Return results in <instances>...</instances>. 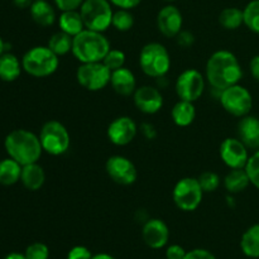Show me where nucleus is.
I'll list each match as a JSON object with an SVG mask.
<instances>
[{"label": "nucleus", "instance_id": "nucleus-1", "mask_svg": "<svg viewBox=\"0 0 259 259\" xmlns=\"http://www.w3.org/2000/svg\"><path fill=\"white\" fill-rule=\"evenodd\" d=\"M243 70L239 60L228 50H219L212 53L205 67V78L212 89L223 91L239 83Z\"/></svg>", "mask_w": 259, "mask_h": 259}, {"label": "nucleus", "instance_id": "nucleus-2", "mask_svg": "<svg viewBox=\"0 0 259 259\" xmlns=\"http://www.w3.org/2000/svg\"><path fill=\"white\" fill-rule=\"evenodd\" d=\"M4 147L8 156L22 166L38 162L43 152L39 137L27 129L10 132L5 138Z\"/></svg>", "mask_w": 259, "mask_h": 259}, {"label": "nucleus", "instance_id": "nucleus-3", "mask_svg": "<svg viewBox=\"0 0 259 259\" xmlns=\"http://www.w3.org/2000/svg\"><path fill=\"white\" fill-rule=\"evenodd\" d=\"M110 50L108 38L101 32L83 29L72 38V53L81 63L103 62L104 57Z\"/></svg>", "mask_w": 259, "mask_h": 259}, {"label": "nucleus", "instance_id": "nucleus-4", "mask_svg": "<svg viewBox=\"0 0 259 259\" xmlns=\"http://www.w3.org/2000/svg\"><path fill=\"white\" fill-rule=\"evenodd\" d=\"M60 58L48 46H37L25 52L22 58L23 70L33 77H47L57 71Z\"/></svg>", "mask_w": 259, "mask_h": 259}, {"label": "nucleus", "instance_id": "nucleus-5", "mask_svg": "<svg viewBox=\"0 0 259 259\" xmlns=\"http://www.w3.org/2000/svg\"><path fill=\"white\" fill-rule=\"evenodd\" d=\"M139 66L149 77H164L171 68V56L161 43H147L139 53Z\"/></svg>", "mask_w": 259, "mask_h": 259}, {"label": "nucleus", "instance_id": "nucleus-6", "mask_svg": "<svg viewBox=\"0 0 259 259\" xmlns=\"http://www.w3.org/2000/svg\"><path fill=\"white\" fill-rule=\"evenodd\" d=\"M86 29L104 33L111 25L113 9L109 0H85L80 8Z\"/></svg>", "mask_w": 259, "mask_h": 259}, {"label": "nucleus", "instance_id": "nucleus-7", "mask_svg": "<svg viewBox=\"0 0 259 259\" xmlns=\"http://www.w3.org/2000/svg\"><path fill=\"white\" fill-rule=\"evenodd\" d=\"M39 141L46 153L51 156H62L70 148V133L62 123L50 120L43 124L39 133Z\"/></svg>", "mask_w": 259, "mask_h": 259}, {"label": "nucleus", "instance_id": "nucleus-8", "mask_svg": "<svg viewBox=\"0 0 259 259\" xmlns=\"http://www.w3.org/2000/svg\"><path fill=\"white\" fill-rule=\"evenodd\" d=\"M204 194L199 180L194 177H184L175 185L172 199L180 210L189 212L195 211L200 206Z\"/></svg>", "mask_w": 259, "mask_h": 259}, {"label": "nucleus", "instance_id": "nucleus-9", "mask_svg": "<svg viewBox=\"0 0 259 259\" xmlns=\"http://www.w3.org/2000/svg\"><path fill=\"white\" fill-rule=\"evenodd\" d=\"M219 99L225 111L237 118L249 115L253 108L252 94L247 88L239 85V83L220 91Z\"/></svg>", "mask_w": 259, "mask_h": 259}, {"label": "nucleus", "instance_id": "nucleus-10", "mask_svg": "<svg viewBox=\"0 0 259 259\" xmlns=\"http://www.w3.org/2000/svg\"><path fill=\"white\" fill-rule=\"evenodd\" d=\"M111 71L103 62L81 63L76 71L77 82L89 91H100L110 83Z\"/></svg>", "mask_w": 259, "mask_h": 259}, {"label": "nucleus", "instance_id": "nucleus-11", "mask_svg": "<svg viewBox=\"0 0 259 259\" xmlns=\"http://www.w3.org/2000/svg\"><path fill=\"white\" fill-rule=\"evenodd\" d=\"M205 76L196 68L182 71L175 82V90L180 100L195 103L205 91Z\"/></svg>", "mask_w": 259, "mask_h": 259}, {"label": "nucleus", "instance_id": "nucleus-12", "mask_svg": "<svg viewBox=\"0 0 259 259\" xmlns=\"http://www.w3.org/2000/svg\"><path fill=\"white\" fill-rule=\"evenodd\" d=\"M105 171L115 184L121 186L133 185L138 177V171L133 162L120 154L109 157L105 163Z\"/></svg>", "mask_w": 259, "mask_h": 259}, {"label": "nucleus", "instance_id": "nucleus-13", "mask_svg": "<svg viewBox=\"0 0 259 259\" xmlns=\"http://www.w3.org/2000/svg\"><path fill=\"white\" fill-rule=\"evenodd\" d=\"M220 158L232 168H245L249 159L248 147L239 138H227L220 144Z\"/></svg>", "mask_w": 259, "mask_h": 259}, {"label": "nucleus", "instance_id": "nucleus-14", "mask_svg": "<svg viewBox=\"0 0 259 259\" xmlns=\"http://www.w3.org/2000/svg\"><path fill=\"white\" fill-rule=\"evenodd\" d=\"M137 124L131 116H119V118L114 119L108 126L106 131V136L108 139L118 147L128 146L129 143L134 141L137 136Z\"/></svg>", "mask_w": 259, "mask_h": 259}, {"label": "nucleus", "instance_id": "nucleus-15", "mask_svg": "<svg viewBox=\"0 0 259 259\" xmlns=\"http://www.w3.org/2000/svg\"><path fill=\"white\" fill-rule=\"evenodd\" d=\"M134 104L137 109L147 115L158 113L163 106V96L157 88L151 85H144L137 88L133 94Z\"/></svg>", "mask_w": 259, "mask_h": 259}, {"label": "nucleus", "instance_id": "nucleus-16", "mask_svg": "<svg viewBox=\"0 0 259 259\" xmlns=\"http://www.w3.org/2000/svg\"><path fill=\"white\" fill-rule=\"evenodd\" d=\"M142 238L151 249H161L166 247L169 240V229L161 219H149L144 223Z\"/></svg>", "mask_w": 259, "mask_h": 259}, {"label": "nucleus", "instance_id": "nucleus-17", "mask_svg": "<svg viewBox=\"0 0 259 259\" xmlns=\"http://www.w3.org/2000/svg\"><path fill=\"white\" fill-rule=\"evenodd\" d=\"M182 13L175 5H166L157 14V27L164 37L176 38V35L182 30Z\"/></svg>", "mask_w": 259, "mask_h": 259}, {"label": "nucleus", "instance_id": "nucleus-18", "mask_svg": "<svg viewBox=\"0 0 259 259\" xmlns=\"http://www.w3.org/2000/svg\"><path fill=\"white\" fill-rule=\"evenodd\" d=\"M238 138L252 149H259V118L245 115L238 123Z\"/></svg>", "mask_w": 259, "mask_h": 259}, {"label": "nucleus", "instance_id": "nucleus-19", "mask_svg": "<svg viewBox=\"0 0 259 259\" xmlns=\"http://www.w3.org/2000/svg\"><path fill=\"white\" fill-rule=\"evenodd\" d=\"M110 85L116 94L121 96L133 95L137 90V80L129 68L121 67L111 72Z\"/></svg>", "mask_w": 259, "mask_h": 259}, {"label": "nucleus", "instance_id": "nucleus-20", "mask_svg": "<svg viewBox=\"0 0 259 259\" xmlns=\"http://www.w3.org/2000/svg\"><path fill=\"white\" fill-rule=\"evenodd\" d=\"M20 181L23 186L29 191H38L42 189L46 181L45 169L38 164V162L30 164H25L22 167V175H20Z\"/></svg>", "mask_w": 259, "mask_h": 259}, {"label": "nucleus", "instance_id": "nucleus-21", "mask_svg": "<svg viewBox=\"0 0 259 259\" xmlns=\"http://www.w3.org/2000/svg\"><path fill=\"white\" fill-rule=\"evenodd\" d=\"M29 12L32 19L40 27H50L56 22V12L47 0H34Z\"/></svg>", "mask_w": 259, "mask_h": 259}, {"label": "nucleus", "instance_id": "nucleus-22", "mask_svg": "<svg viewBox=\"0 0 259 259\" xmlns=\"http://www.w3.org/2000/svg\"><path fill=\"white\" fill-rule=\"evenodd\" d=\"M22 70V62L15 55L4 52L0 56V80L5 82H13L19 77Z\"/></svg>", "mask_w": 259, "mask_h": 259}, {"label": "nucleus", "instance_id": "nucleus-23", "mask_svg": "<svg viewBox=\"0 0 259 259\" xmlns=\"http://www.w3.org/2000/svg\"><path fill=\"white\" fill-rule=\"evenodd\" d=\"M171 116L177 126H189L196 118V109L194 103L186 100H179L171 110Z\"/></svg>", "mask_w": 259, "mask_h": 259}, {"label": "nucleus", "instance_id": "nucleus-24", "mask_svg": "<svg viewBox=\"0 0 259 259\" xmlns=\"http://www.w3.org/2000/svg\"><path fill=\"white\" fill-rule=\"evenodd\" d=\"M58 27H60V30L67 33L71 37H75L85 29L82 17L78 10H67V12L61 13L58 18Z\"/></svg>", "mask_w": 259, "mask_h": 259}, {"label": "nucleus", "instance_id": "nucleus-25", "mask_svg": "<svg viewBox=\"0 0 259 259\" xmlns=\"http://www.w3.org/2000/svg\"><path fill=\"white\" fill-rule=\"evenodd\" d=\"M250 185L245 168H232L224 177V187L229 194H240Z\"/></svg>", "mask_w": 259, "mask_h": 259}, {"label": "nucleus", "instance_id": "nucleus-26", "mask_svg": "<svg viewBox=\"0 0 259 259\" xmlns=\"http://www.w3.org/2000/svg\"><path fill=\"white\" fill-rule=\"evenodd\" d=\"M22 167V164H19L10 157L2 159L0 161V185L12 186V185L20 181Z\"/></svg>", "mask_w": 259, "mask_h": 259}, {"label": "nucleus", "instance_id": "nucleus-27", "mask_svg": "<svg viewBox=\"0 0 259 259\" xmlns=\"http://www.w3.org/2000/svg\"><path fill=\"white\" fill-rule=\"evenodd\" d=\"M240 249L248 258H259V224L245 230L240 239Z\"/></svg>", "mask_w": 259, "mask_h": 259}, {"label": "nucleus", "instance_id": "nucleus-28", "mask_svg": "<svg viewBox=\"0 0 259 259\" xmlns=\"http://www.w3.org/2000/svg\"><path fill=\"white\" fill-rule=\"evenodd\" d=\"M219 23L223 28L228 30H235L244 24V14L239 8H225L219 15Z\"/></svg>", "mask_w": 259, "mask_h": 259}, {"label": "nucleus", "instance_id": "nucleus-29", "mask_svg": "<svg viewBox=\"0 0 259 259\" xmlns=\"http://www.w3.org/2000/svg\"><path fill=\"white\" fill-rule=\"evenodd\" d=\"M72 38L73 37L68 35L67 33L60 30V32L52 34L47 46L53 53L60 57V56H65L72 51Z\"/></svg>", "mask_w": 259, "mask_h": 259}, {"label": "nucleus", "instance_id": "nucleus-30", "mask_svg": "<svg viewBox=\"0 0 259 259\" xmlns=\"http://www.w3.org/2000/svg\"><path fill=\"white\" fill-rule=\"evenodd\" d=\"M244 25L250 32L259 34V0H252L243 9Z\"/></svg>", "mask_w": 259, "mask_h": 259}, {"label": "nucleus", "instance_id": "nucleus-31", "mask_svg": "<svg viewBox=\"0 0 259 259\" xmlns=\"http://www.w3.org/2000/svg\"><path fill=\"white\" fill-rule=\"evenodd\" d=\"M111 25L119 32H128L134 25V17L128 9H118L114 12Z\"/></svg>", "mask_w": 259, "mask_h": 259}, {"label": "nucleus", "instance_id": "nucleus-32", "mask_svg": "<svg viewBox=\"0 0 259 259\" xmlns=\"http://www.w3.org/2000/svg\"><path fill=\"white\" fill-rule=\"evenodd\" d=\"M103 63L113 72V71L118 70V68L124 67L125 63V53L120 50H109L106 56L104 57Z\"/></svg>", "mask_w": 259, "mask_h": 259}, {"label": "nucleus", "instance_id": "nucleus-33", "mask_svg": "<svg viewBox=\"0 0 259 259\" xmlns=\"http://www.w3.org/2000/svg\"><path fill=\"white\" fill-rule=\"evenodd\" d=\"M199 182L201 185V189L204 192H214L219 189L220 186V177L219 175L212 171L202 172L199 176Z\"/></svg>", "mask_w": 259, "mask_h": 259}, {"label": "nucleus", "instance_id": "nucleus-34", "mask_svg": "<svg viewBox=\"0 0 259 259\" xmlns=\"http://www.w3.org/2000/svg\"><path fill=\"white\" fill-rule=\"evenodd\" d=\"M245 171L249 176L250 184L259 190V149H257L252 156H249Z\"/></svg>", "mask_w": 259, "mask_h": 259}, {"label": "nucleus", "instance_id": "nucleus-35", "mask_svg": "<svg viewBox=\"0 0 259 259\" xmlns=\"http://www.w3.org/2000/svg\"><path fill=\"white\" fill-rule=\"evenodd\" d=\"M27 259H48L50 258V249L45 243H33L28 245L24 253Z\"/></svg>", "mask_w": 259, "mask_h": 259}, {"label": "nucleus", "instance_id": "nucleus-36", "mask_svg": "<svg viewBox=\"0 0 259 259\" xmlns=\"http://www.w3.org/2000/svg\"><path fill=\"white\" fill-rule=\"evenodd\" d=\"M93 253L83 245H76L67 253V259H91Z\"/></svg>", "mask_w": 259, "mask_h": 259}, {"label": "nucleus", "instance_id": "nucleus-37", "mask_svg": "<svg viewBox=\"0 0 259 259\" xmlns=\"http://www.w3.org/2000/svg\"><path fill=\"white\" fill-rule=\"evenodd\" d=\"M85 0H55L56 7L61 12H67V10H77Z\"/></svg>", "mask_w": 259, "mask_h": 259}, {"label": "nucleus", "instance_id": "nucleus-38", "mask_svg": "<svg viewBox=\"0 0 259 259\" xmlns=\"http://www.w3.org/2000/svg\"><path fill=\"white\" fill-rule=\"evenodd\" d=\"M186 250L179 244H171L166 249V259H184Z\"/></svg>", "mask_w": 259, "mask_h": 259}, {"label": "nucleus", "instance_id": "nucleus-39", "mask_svg": "<svg viewBox=\"0 0 259 259\" xmlns=\"http://www.w3.org/2000/svg\"><path fill=\"white\" fill-rule=\"evenodd\" d=\"M184 259H217V258H215V255L212 254L210 250L197 248V249H192L190 250V252H187Z\"/></svg>", "mask_w": 259, "mask_h": 259}, {"label": "nucleus", "instance_id": "nucleus-40", "mask_svg": "<svg viewBox=\"0 0 259 259\" xmlns=\"http://www.w3.org/2000/svg\"><path fill=\"white\" fill-rule=\"evenodd\" d=\"M176 39L177 43L185 48L190 47V46L194 45L195 42L194 34H192L191 32H189V30H181V32L176 35Z\"/></svg>", "mask_w": 259, "mask_h": 259}, {"label": "nucleus", "instance_id": "nucleus-41", "mask_svg": "<svg viewBox=\"0 0 259 259\" xmlns=\"http://www.w3.org/2000/svg\"><path fill=\"white\" fill-rule=\"evenodd\" d=\"M113 5H115L119 9H133L141 4L142 0H109Z\"/></svg>", "mask_w": 259, "mask_h": 259}, {"label": "nucleus", "instance_id": "nucleus-42", "mask_svg": "<svg viewBox=\"0 0 259 259\" xmlns=\"http://www.w3.org/2000/svg\"><path fill=\"white\" fill-rule=\"evenodd\" d=\"M249 71L252 73L253 78L259 82V55L254 56L249 62Z\"/></svg>", "mask_w": 259, "mask_h": 259}, {"label": "nucleus", "instance_id": "nucleus-43", "mask_svg": "<svg viewBox=\"0 0 259 259\" xmlns=\"http://www.w3.org/2000/svg\"><path fill=\"white\" fill-rule=\"evenodd\" d=\"M142 133L144 134V137L148 139H153L156 137V129H154L153 125L148 123L142 124Z\"/></svg>", "mask_w": 259, "mask_h": 259}, {"label": "nucleus", "instance_id": "nucleus-44", "mask_svg": "<svg viewBox=\"0 0 259 259\" xmlns=\"http://www.w3.org/2000/svg\"><path fill=\"white\" fill-rule=\"evenodd\" d=\"M13 3L19 9H25V8H30V5L34 3V0H13Z\"/></svg>", "mask_w": 259, "mask_h": 259}, {"label": "nucleus", "instance_id": "nucleus-45", "mask_svg": "<svg viewBox=\"0 0 259 259\" xmlns=\"http://www.w3.org/2000/svg\"><path fill=\"white\" fill-rule=\"evenodd\" d=\"M91 259H116V258L113 257V255L108 254V253H99V254L93 255V258Z\"/></svg>", "mask_w": 259, "mask_h": 259}, {"label": "nucleus", "instance_id": "nucleus-46", "mask_svg": "<svg viewBox=\"0 0 259 259\" xmlns=\"http://www.w3.org/2000/svg\"><path fill=\"white\" fill-rule=\"evenodd\" d=\"M4 259H27V258H25V255L22 254V253H10V254H8Z\"/></svg>", "mask_w": 259, "mask_h": 259}, {"label": "nucleus", "instance_id": "nucleus-47", "mask_svg": "<svg viewBox=\"0 0 259 259\" xmlns=\"http://www.w3.org/2000/svg\"><path fill=\"white\" fill-rule=\"evenodd\" d=\"M5 52V42L3 40V38L0 37V56Z\"/></svg>", "mask_w": 259, "mask_h": 259}, {"label": "nucleus", "instance_id": "nucleus-48", "mask_svg": "<svg viewBox=\"0 0 259 259\" xmlns=\"http://www.w3.org/2000/svg\"><path fill=\"white\" fill-rule=\"evenodd\" d=\"M164 2H175V0H164Z\"/></svg>", "mask_w": 259, "mask_h": 259}]
</instances>
